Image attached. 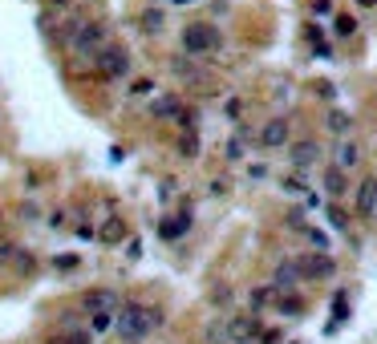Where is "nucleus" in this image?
Listing matches in <instances>:
<instances>
[{
	"label": "nucleus",
	"instance_id": "1",
	"mask_svg": "<svg viewBox=\"0 0 377 344\" xmlns=\"http://www.w3.org/2000/svg\"><path fill=\"white\" fill-rule=\"evenodd\" d=\"M166 312L159 304H139V300H130V304L118 308V336H122V344H142L151 332L163 328Z\"/></svg>",
	"mask_w": 377,
	"mask_h": 344
},
{
	"label": "nucleus",
	"instance_id": "2",
	"mask_svg": "<svg viewBox=\"0 0 377 344\" xmlns=\"http://www.w3.org/2000/svg\"><path fill=\"white\" fill-rule=\"evenodd\" d=\"M179 45H183L179 53H187V57L203 61V57L219 53V45H223V33H219L211 21H191V25H183V33H179Z\"/></svg>",
	"mask_w": 377,
	"mask_h": 344
},
{
	"label": "nucleus",
	"instance_id": "3",
	"mask_svg": "<svg viewBox=\"0 0 377 344\" xmlns=\"http://www.w3.org/2000/svg\"><path fill=\"white\" fill-rule=\"evenodd\" d=\"M98 74L106 77V81H126V77H130V49L110 41V45L98 53Z\"/></svg>",
	"mask_w": 377,
	"mask_h": 344
},
{
	"label": "nucleus",
	"instance_id": "4",
	"mask_svg": "<svg viewBox=\"0 0 377 344\" xmlns=\"http://www.w3.org/2000/svg\"><path fill=\"white\" fill-rule=\"evenodd\" d=\"M69 45H74L81 57H98V53L110 45V41H106V25H101V21H81Z\"/></svg>",
	"mask_w": 377,
	"mask_h": 344
},
{
	"label": "nucleus",
	"instance_id": "5",
	"mask_svg": "<svg viewBox=\"0 0 377 344\" xmlns=\"http://www.w3.org/2000/svg\"><path fill=\"white\" fill-rule=\"evenodd\" d=\"M296 268H301V280H333L337 259L328 251H304V256H296Z\"/></svg>",
	"mask_w": 377,
	"mask_h": 344
},
{
	"label": "nucleus",
	"instance_id": "6",
	"mask_svg": "<svg viewBox=\"0 0 377 344\" xmlns=\"http://www.w3.org/2000/svg\"><path fill=\"white\" fill-rule=\"evenodd\" d=\"M288 142H292V122L284 118V113H272V118L260 126V142H256V146L280 150V146H288Z\"/></svg>",
	"mask_w": 377,
	"mask_h": 344
},
{
	"label": "nucleus",
	"instance_id": "7",
	"mask_svg": "<svg viewBox=\"0 0 377 344\" xmlns=\"http://www.w3.org/2000/svg\"><path fill=\"white\" fill-rule=\"evenodd\" d=\"M227 340H231V344H251V340H260V324H256V312H239V316H227Z\"/></svg>",
	"mask_w": 377,
	"mask_h": 344
},
{
	"label": "nucleus",
	"instance_id": "8",
	"mask_svg": "<svg viewBox=\"0 0 377 344\" xmlns=\"http://www.w3.org/2000/svg\"><path fill=\"white\" fill-rule=\"evenodd\" d=\"M353 211L361 215V219H373L377 215V174H365L357 191H353Z\"/></svg>",
	"mask_w": 377,
	"mask_h": 344
},
{
	"label": "nucleus",
	"instance_id": "9",
	"mask_svg": "<svg viewBox=\"0 0 377 344\" xmlns=\"http://www.w3.org/2000/svg\"><path fill=\"white\" fill-rule=\"evenodd\" d=\"M288 158H292V171H313L316 162H321V142H313V138H301L296 146L288 150Z\"/></svg>",
	"mask_w": 377,
	"mask_h": 344
},
{
	"label": "nucleus",
	"instance_id": "10",
	"mask_svg": "<svg viewBox=\"0 0 377 344\" xmlns=\"http://www.w3.org/2000/svg\"><path fill=\"white\" fill-rule=\"evenodd\" d=\"M187 231H191V203H183V211H179L175 219L166 215V219L159 223V239H163V243H175V239H183Z\"/></svg>",
	"mask_w": 377,
	"mask_h": 344
},
{
	"label": "nucleus",
	"instance_id": "11",
	"mask_svg": "<svg viewBox=\"0 0 377 344\" xmlns=\"http://www.w3.org/2000/svg\"><path fill=\"white\" fill-rule=\"evenodd\" d=\"M333 162L341 171H357L361 166V146L353 138H333Z\"/></svg>",
	"mask_w": 377,
	"mask_h": 344
},
{
	"label": "nucleus",
	"instance_id": "12",
	"mask_svg": "<svg viewBox=\"0 0 377 344\" xmlns=\"http://www.w3.org/2000/svg\"><path fill=\"white\" fill-rule=\"evenodd\" d=\"M81 308H86V312H118L122 300H118V292H110V288H94V292L81 295Z\"/></svg>",
	"mask_w": 377,
	"mask_h": 344
},
{
	"label": "nucleus",
	"instance_id": "13",
	"mask_svg": "<svg viewBox=\"0 0 377 344\" xmlns=\"http://www.w3.org/2000/svg\"><path fill=\"white\" fill-rule=\"evenodd\" d=\"M301 283V268H296V259H280L276 271H272V288H280V292H292Z\"/></svg>",
	"mask_w": 377,
	"mask_h": 344
},
{
	"label": "nucleus",
	"instance_id": "14",
	"mask_svg": "<svg viewBox=\"0 0 377 344\" xmlns=\"http://www.w3.org/2000/svg\"><path fill=\"white\" fill-rule=\"evenodd\" d=\"M126 235H130V231H126V219H122V215H110V219H106V223L98 227V243L118 247V243L126 239Z\"/></svg>",
	"mask_w": 377,
	"mask_h": 344
},
{
	"label": "nucleus",
	"instance_id": "15",
	"mask_svg": "<svg viewBox=\"0 0 377 344\" xmlns=\"http://www.w3.org/2000/svg\"><path fill=\"white\" fill-rule=\"evenodd\" d=\"M325 219H328V227L337 235H353V227H349V211L341 207V198H328V207H325Z\"/></svg>",
	"mask_w": 377,
	"mask_h": 344
},
{
	"label": "nucleus",
	"instance_id": "16",
	"mask_svg": "<svg viewBox=\"0 0 377 344\" xmlns=\"http://www.w3.org/2000/svg\"><path fill=\"white\" fill-rule=\"evenodd\" d=\"M171 74H179L183 81H199L203 65L195 61V57H187V53H175V57H171Z\"/></svg>",
	"mask_w": 377,
	"mask_h": 344
},
{
	"label": "nucleus",
	"instance_id": "17",
	"mask_svg": "<svg viewBox=\"0 0 377 344\" xmlns=\"http://www.w3.org/2000/svg\"><path fill=\"white\" fill-rule=\"evenodd\" d=\"M325 191H328V198H341L345 191H349V171H341L337 162H328V171H325Z\"/></svg>",
	"mask_w": 377,
	"mask_h": 344
},
{
	"label": "nucleus",
	"instance_id": "18",
	"mask_svg": "<svg viewBox=\"0 0 377 344\" xmlns=\"http://www.w3.org/2000/svg\"><path fill=\"white\" fill-rule=\"evenodd\" d=\"M276 312L280 316H304L308 312V300L301 292H280L276 295Z\"/></svg>",
	"mask_w": 377,
	"mask_h": 344
},
{
	"label": "nucleus",
	"instance_id": "19",
	"mask_svg": "<svg viewBox=\"0 0 377 344\" xmlns=\"http://www.w3.org/2000/svg\"><path fill=\"white\" fill-rule=\"evenodd\" d=\"M183 113V101L175 98V93H163V98L151 101V118H159V122H166V118H179Z\"/></svg>",
	"mask_w": 377,
	"mask_h": 344
},
{
	"label": "nucleus",
	"instance_id": "20",
	"mask_svg": "<svg viewBox=\"0 0 377 344\" xmlns=\"http://www.w3.org/2000/svg\"><path fill=\"white\" fill-rule=\"evenodd\" d=\"M276 295H280V288H272V283H260V288H251V295H248V308H251V312H264V308H276Z\"/></svg>",
	"mask_w": 377,
	"mask_h": 344
},
{
	"label": "nucleus",
	"instance_id": "21",
	"mask_svg": "<svg viewBox=\"0 0 377 344\" xmlns=\"http://www.w3.org/2000/svg\"><path fill=\"white\" fill-rule=\"evenodd\" d=\"M325 126L333 130V138H349V130H353V113H345V110H328V113H325Z\"/></svg>",
	"mask_w": 377,
	"mask_h": 344
},
{
	"label": "nucleus",
	"instance_id": "22",
	"mask_svg": "<svg viewBox=\"0 0 377 344\" xmlns=\"http://www.w3.org/2000/svg\"><path fill=\"white\" fill-rule=\"evenodd\" d=\"M175 150H179V158H199V130H183Z\"/></svg>",
	"mask_w": 377,
	"mask_h": 344
},
{
	"label": "nucleus",
	"instance_id": "23",
	"mask_svg": "<svg viewBox=\"0 0 377 344\" xmlns=\"http://www.w3.org/2000/svg\"><path fill=\"white\" fill-rule=\"evenodd\" d=\"M163 25H166V13H163V9H146V13L139 16V29H142V33H163Z\"/></svg>",
	"mask_w": 377,
	"mask_h": 344
},
{
	"label": "nucleus",
	"instance_id": "24",
	"mask_svg": "<svg viewBox=\"0 0 377 344\" xmlns=\"http://www.w3.org/2000/svg\"><path fill=\"white\" fill-rule=\"evenodd\" d=\"M118 328V312H89V332L98 336V332H110Z\"/></svg>",
	"mask_w": 377,
	"mask_h": 344
},
{
	"label": "nucleus",
	"instance_id": "25",
	"mask_svg": "<svg viewBox=\"0 0 377 344\" xmlns=\"http://www.w3.org/2000/svg\"><path fill=\"white\" fill-rule=\"evenodd\" d=\"M280 186H284V191H288V195H313V191H308V183H304V174L296 171V174H284V178H280Z\"/></svg>",
	"mask_w": 377,
	"mask_h": 344
},
{
	"label": "nucleus",
	"instance_id": "26",
	"mask_svg": "<svg viewBox=\"0 0 377 344\" xmlns=\"http://www.w3.org/2000/svg\"><path fill=\"white\" fill-rule=\"evenodd\" d=\"M13 268L21 271V275H33V271H37V256H33V251H16Z\"/></svg>",
	"mask_w": 377,
	"mask_h": 344
},
{
	"label": "nucleus",
	"instance_id": "27",
	"mask_svg": "<svg viewBox=\"0 0 377 344\" xmlns=\"http://www.w3.org/2000/svg\"><path fill=\"white\" fill-rule=\"evenodd\" d=\"M223 154H227V162H239V158H243V134H231V138H227Z\"/></svg>",
	"mask_w": 377,
	"mask_h": 344
},
{
	"label": "nucleus",
	"instance_id": "28",
	"mask_svg": "<svg viewBox=\"0 0 377 344\" xmlns=\"http://www.w3.org/2000/svg\"><path fill=\"white\" fill-rule=\"evenodd\" d=\"M16 251H21V247H16L13 239H4V235H0V268H9V263L16 259Z\"/></svg>",
	"mask_w": 377,
	"mask_h": 344
},
{
	"label": "nucleus",
	"instance_id": "29",
	"mask_svg": "<svg viewBox=\"0 0 377 344\" xmlns=\"http://www.w3.org/2000/svg\"><path fill=\"white\" fill-rule=\"evenodd\" d=\"M53 344H94V332H81V328H77V332H65V336H57Z\"/></svg>",
	"mask_w": 377,
	"mask_h": 344
},
{
	"label": "nucleus",
	"instance_id": "30",
	"mask_svg": "<svg viewBox=\"0 0 377 344\" xmlns=\"http://www.w3.org/2000/svg\"><path fill=\"white\" fill-rule=\"evenodd\" d=\"M53 268H57V271H77V268H81V259L65 251V256H53Z\"/></svg>",
	"mask_w": 377,
	"mask_h": 344
},
{
	"label": "nucleus",
	"instance_id": "31",
	"mask_svg": "<svg viewBox=\"0 0 377 344\" xmlns=\"http://www.w3.org/2000/svg\"><path fill=\"white\" fill-rule=\"evenodd\" d=\"M333 29H337L341 37H353V33H357V21H353V16H337V21H333Z\"/></svg>",
	"mask_w": 377,
	"mask_h": 344
},
{
	"label": "nucleus",
	"instance_id": "32",
	"mask_svg": "<svg viewBox=\"0 0 377 344\" xmlns=\"http://www.w3.org/2000/svg\"><path fill=\"white\" fill-rule=\"evenodd\" d=\"M223 113L231 118V122H236V118H243V98H227L223 101Z\"/></svg>",
	"mask_w": 377,
	"mask_h": 344
},
{
	"label": "nucleus",
	"instance_id": "33",
	"mask_svg": "<svg viewBox=\"0 0 377 344\" xmlns=\"http://www.w3.org/2000/svg\"><path fill=\"white\" fill-rule=\"evenodd\" d=\"M304 235H308V243H313L316 251H325V247H328V235H325V231H316V227H304Z\"/></svg>",
	"mask_w": 377,
	"mask_h": 344
},
{
	"label": "nucleus",
	"instance_id": "34",
	"mask_svg": "<svg viewBox=\"0 0 377 344\" xmlns=\"http://www.w3.org/2000/svg\"><path fill=\"white\" fill-rule=\"evenodd\" d=\"M256 344H284V332L280 328H260V340Z\"/></svg>",
	"mask_w": 377,
	"mask_h": 344
},
{
	"label": "nucleus",
	"instance_id": "35",
	"mask_svg": "<svg viewBox=\"0 0 377 344\" xmlns=\"http://www.w3.org/2000/svg\"><path fill=\"white\" fill-rule=\"evenodd\" d=\"M268 174H272V171H268V166H260V162H251V166H248V178H251V183H260V178H268Z\"/></svg>",
	"mask_w": 377,
	"mask_h": 344
},
{
	"label": "nucleus",
	"instance_id": "36",
	"mask_svg": "<svg viewBox=\"0 0 377 344\" xmlns=\"http://www.w3.org/2000/svg\"><path fill=\"white\" fill-rule=\"evenodd\" d=\"M227 300H231V295H227V288H215V292H211V304L215 308H227Z\"/></svg>",
	"mask_w": 377,
	"mask_h": 344
},
{
	"label": "nucleus",
	"instance_id": "37",
	"mask_svg": "<svg viewBox=\"0 0 377 344\" xmlns=\"http://www.w3.org/2000/svg\"><path fill=\"white\" fill-rule=\"evenodd\" d=\"M77 239H98V231H94L89 223H77Z\"/></svg>",
	"mask_w": 377,
	"mask_h": 344
},
{
	"label": "nucleus",
	"instance_id": "38",
	"mask_svg": "<svg viewBox=\"0 0 377 344\" xmlns=\"http://www.w3.org/2000/svg\"><path fill=\"white\" fill-rule=\"evenodd\" d=\"M151 86H154V81H146V77H142V81H134V86H130V93H151Z\"/></svg>",
	"mask_w": 377,
	"mask_h": 344
},
{
	"label": "nucleus",
	"instance_id": "39",
	"mask_svg": "<svg viewBox=\"0 0 377 344\" xmlns=\"http://www.w3.org/2000/svg\"><path fill=\"white\" fill-rule=\"evenodd\" d=\"M41 211H37V203H25V207H21V219H37Z\"/></svg>",
	"mask_w": 377,
	"mask_h": 344
},
{
	"label": "nucleus",
	"instance_id": "40",
	"mask_svg": "<svg viewBox=\"0 0 377 344\" xmlns=\"http://www.w3.org/2000/svg\"><path fill=\"white\" fill-rule=\"evenodd\" d=\"M357 4H361V9H373V4H377V0H357Z\"/></svg>",
	"mask_w": 377,
	"mask_h": 344
},
{
	"label": "nucleus",
	"instance_id": "41",
	"mask_svg": "<svg viewBox=\"0 0 377 344\" xmlns=\"http://www.w3.org/2000/svg\"><path fill=\"white\" fill-rule=\"evenodd\" d=\"M49 4H57V9H65V4H69V0H49Z\"/></svg>",
	"mask_w": 377,
	"mask_h": 344
}]
</instances>
